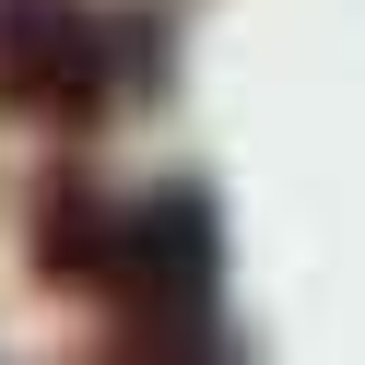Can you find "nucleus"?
Masks as SVG:
<instances>
[{
    "mask_svg": "<svg viewBox=\"0 0 365 365\" xmlns=\"http://www.w3.org/2000/svg\"><path fill=\"white\" fill-rule=\"evenodd\" d=\"M118 95V24L83 0H0V106L24 118H95Z\"/></svg>",
    "mask_w": 365,
    "mask_h": 365,
    "instance_id": "nucleus-2",
    "label": "nucleus"
},
{
    "mask_svg": "<svg viewBox=\"0 0 365 365\" xmlns=\"http://www.w3.org/2000/svg\"><path fill=\"white\" fill-rule=\"evenodd\" d=\"M106 283H118V365H224V330H212L224 224L200 189L130 200L118 247H106Z\"/></svg>",
    "mask_w": 365,
    "mask_h": 365,
    "instance_id": "nucleus-1",
    "label": "nucleus"
}]
</instances>
